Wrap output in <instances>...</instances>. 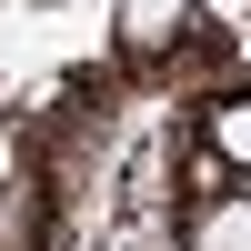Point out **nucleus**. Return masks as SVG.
Segmentation results:
<instances>
[{"mask_svg": "<svg viewBox=\"0 0 251 251\" xmlns=\"http://www.w3.org/2000/svg\"><path fill=\"white\" fill-rule=\"evenodd\" d=\"M211 151H221V161H241V171H251V91H241V100H221V111H211Z\"/></svg>", "mask_w": 251, "mask_h": 251, "instance_id": "obj_3", "label": "nucleus"}, {"mask_svg": "<svg viewBox=\"0 0 251 251\" xmlns=\"http://www.w3.org/2000/svg\"><path fill=\"white\" fill-rule=\"evenodd\" d=\"M191 251H251V201H201L191 211Z\"/></svg>", "mask_w": 251, "mask_h": 251, "instance_id": "obj_1", "label": "nucleus"}, {"mask_svg": "<svg viewBox=\"0 0 251 251\" xmlns=\"http://www.w3.org/2000/svg\"><path fill=\"white\" fill-rule=\"evenodd\" d=\"M181 0H121V40H131V50H151V40H181Z\"/></svg>", "mask_w": 251, "mask_h": 251, "instance_id": "obj_2", "label": "nucleus"}, {"mask_svg": "<svg viewBox=\"0 0 251 251\" xmlns=\"http://www.w3.org/2000/svg\"><path fill=\"white\" fill-rule=\"evenodd\" d=\"M10 161H20V141H10V121H0V181H10Z\"/></svg>", "mask_w": 251, "mask_h": 251, "instance_id": "obj_4", "label": "nucleus"}]
</instances>
